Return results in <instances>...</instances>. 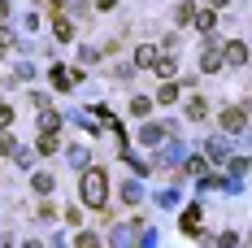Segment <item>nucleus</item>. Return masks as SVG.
Instances as JSON below:
<instances>
[{"instance_id":"obj_11","label":"nucleus","mask_w":252,"mask_h":248,"mask_svg":"<svg viewBox=\"0 0 252 248\" xmlns=\"http://www.w3.org/2000/svg\"><path fill=\"white\" fill-rule=\"evenodd\" d=\"M174 96H178V87H174V83H165V87L157 92V100H161V105H170V100H174Z\"/></svg>"},{"instance_id":"obj_16","label":"nucleus","mask_w":252,"mask_h":248,"mask_svg":"<svg viewBox=\"0 0 252 248\" xmlns=\"http://www.w3.org/2000/svg\"><path fill=\"white\" fill-rule=\"evenodd\" d=\"M9 122H13V109H9V105L0 100V126H9Z\"/></svg>"},{"instance_id":"obj_14","label":"nucleus","mask_w":252,"mask_h":248,"mask_svg":"<svg viewBox=\"0 0 252 248\" xmlns=\"http://www.w3.org/2000/svg\"><path fill=\"white\" fill-rule=\"evenodd\" d=\"M57 35H61V39H70V35H74V26L65 22V18H57Z\"/></svg>"},{"instance_id":"obj_13","label":"nucleus","mask_w":252,"mask_h":248,"mask_svg":"<svg viewBox=\"0 0 252 248\" xmlns=\"http://www.w3.org/2000/svg\"><path fill=\"white\" fill-rule=\"evenodd\" d=\"M157 70H161V74L170 78V74H174V61H170V57H157Z\"/></svg>"},{"instance_id":"obj_17","label":"nucleus","mask_w":252,"mask_h":248,"mask_svg":"<svg viewBox=\"0 0 252 248\" xmlns=\"http://www.w3.org/2000/svg\"><path fill=\"white\" fill-rule=\"evenodd\" d=\"M13 148H18V144H13V135L4 131V135H0V152H13Z\"/></svg>"},{"instance_id":"obj_10","label":"nucleus","mask_w":252,"mask_h":248,"mask_svg":"<svg viewBox=\"0 0 252 248\" xmlns=\"http://www.w3.org/2000/svg\"><path fill=\"white\" fill-rule=\"evenodd\" d=\"M148 109H152V100H144V96H135V100H130V113H135V118H144Z\"/></svg>"},{"instance_id":"obj_5","label":"nucleus","mask_w":252,"mask_h":248,"mask_svg":"<svg viewBox=\"0 0 252 248\" xmlns=\"http://www.w3.org/2000/svg\"><path fill=\"white\" fill-rule=\"evenodd\" d=\"M191 22L200 26L204 35H209V31H213V26H218V13H213V9H204V13H196V18H191Z\"/></svg>"},{"instance_id":"obj_6","label":"nucleus","mask_w":252,"mask_h":248,"mask_svg":"<svg viewBox=\"0 0 252 248\" xmlns=\"http://www.w3.org/2000/svg\"><path fill=\"white\" fill-rule=\"evenodd\" d=\"M174 18H178V26H187L191 18H196V4H191V0H183V4L174 9Z\"/></svg>"},{"instance_id":"obj_20","label":"nucleus","mask_w":252,"mask_h":248,"mask_svg":"<svg viewBox=\"0 0 252 248\" xmlns=\"http://www.w3.org/2000/svg\"><path fill=\"white\" fill-rule=\"evenodd\" d=\"M222 4H226V0H213V9H222Z\"/></svg>"},{"instance_id":"obj_3","label":"nucleus","mask_w":252,"mask_h":248,"mask_svg":"<svg viewBox=\"0 0 252 248\" xmlns=\"http://www.w3.org/2000/svg\"><path fill=\"white\" fill-rule=\"evenodd\" d=\"M248 122V113H244V109H239V105H235V109H226V113H222V126H226V131H239V126Z\"/></svg>"},{"instance_id":"obj_4","label":"nucleus","mask_w":252,"mask_h":248,"mask_svg":"<svg viewBox=\"0 0 252 248\" xmlns=\"http://www.w3.org/2000/svg\"><path fill=\"white\" fill-rule=\"evenodd\" d=\"M222 57H226V66H244V61H248V48H244V44H226Z\"/></svg>"},{"instance_id":"obj_2","label":"nucleus","mask_w":252,"mask_h":248,"mask_svg":"<svg viewBox=\"0 0 252 248\" xmlns=\"http://www.w3.org/2000/svg\"><path fill=\"white\" fill-rule=\"evenodd\" d=\"M222 61H226V57H222V52H218V44H209V48L200 52V70H204V74H209V70H218V66H222Z\"/></svg>"},{"instance_id":"obj_19","label":"nucleus","mask_w":252,"mask_h":248,"mask_svg":"<svg viewBox=\"0 0 252 248\" xmlns=\"http://www.w3.org/2000/svg\"><path fill=\"white\" fill-rule=\"evenodd\" d=\"M96 9H113V0H96Z\"/></svg>"},{"instance_id":"obj_18","label":"nucleus","mask_w":252,"mask_h":248,"mask_svg":"<svg viewBox=\"0 0 252 248\" xmlns=\"http://www.w3.org/2000/svg\"><path fill=\"white\" fill-rule=\"evenodd\" d=\"M4 18H9V0H0V22H4Z\"/></svg>"},{"instance_id":"obj_15","label":"nucleus","mask_w":252,"mask_h":248,"mask_svg":"<svg viewBox=\"0 0 252 248\" xmlns=\"http://www.w3.org/2000/svg\"><path fill=\"white\" fill-rule=\"evenodd\" d=\"M187 113H191V118H204V100L196 96V100H191V105H187Z\"/></svg>"},{"instance_id":"obj_12","label":"nucleus","mask_w":252,"mask_h":248,"mask_svg":"<svg viewBox=\"0 0 252 248\" xmlns=\"http://www.w3.org/2000/svg\"><path fill=\"white\" fill-rule=\"evenodd\" d=\"M35 192H39V196H48V192H52V178H48V174H39V178H35Z\"/></svg>"},{"instance_id":"obj_7","label":"nucleus","mask_w":252,"mask_h":248,"mask_svg":"<svg viewBox=\"0 0 252 248\" xmlns=\"http://www.w3.org/2000/svg\"><path fill=\"white\" fill-rule=\"evenodd\" d=\"M183 231H187V235L200 231V209H187V213H183Z\"/></svg>"},{"instance_id":"obj_8","label":"nucleus","mask_w":252,"mask_h":248,"mask_svg":"<svg viewBox=\"0 0 252 248\" xmlns=\"http://www.w3.org/2000/svg\"><path fill=\"white\" fill-rule=\"evenodd\" d=\"M135 66H157V52H152L148 44H139V48H135Z\"/></svg>"},{"instance_id":"obj_9","label":"nucleus","mask_w":252,"mask_h":248,"mask_svg":"<svg viewBox=\"0 0 252 248\" xmlns=\"http://www.w3.org/2000/svg\"><path fill=\"white\" fill-rule=\"evenodd\" d=\"M39 152H57V131H44L39 135Z\"/></svg>"},{"instance_id":"obj_1","label":"nucleus","mask_w":252,"mask_h":248,"mask_svg":"<svg viewBox=\"0 0 252 248\" xmlns=\"http://www.w3.org/2000/svg\"><path fill=\"white\" fill-rule=\"evenodd\" d=\"M104 200H109V178H104L100 166H92V170H83V205H92V209H100Z\"/></svg>"}]
</instances>
